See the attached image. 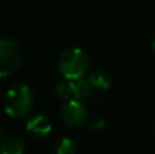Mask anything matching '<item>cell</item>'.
Here are the masks:
<instances>
[{
    "label": "cell",
    "mask_w": 155,
    "mask_h": 154,
    "mask_svg": "<svg viewBox=\"0 0 155 154\" xmlns=\"http://www.w3.org/2000/svg\"><path fill=\"white\" fill-rule=\"evenodd\" d=\"M54 92L63 100H75V81L72 79H63L54 87Z\"/></svg>",
    "instance_id": "8"
},
{
    "label": "cell",
    "mask_w": 155,
    "mask_h": 154,
    "mask_svg": "<svg viewBox=\"0 0 155 154\" xmlns=\"http://www.w3.org/2000/svg\"><path fill=\"white\" fill-rule=\"evenodd\" d=\"M93 90L94 87L91 86V83L88 82V79L80 78L75 81V100L79 101H87L91 98L93 95Z\"/></svg>",
    "instance_id": "9"
},
{
    "label": "cell",
    "mask_w": 155,
    "mask_h": 154,
    "mask_svg": "<svg viewBox=\"0 0 155 154\" xmlns=\"http://www.w3.org/2000/svg\"><path fill=\"white\" fill-rule=\"evenodd\" d=\"M22 63V49L18 42L4 38L0 42V76L12 75Z\"/></svg>",
    "instance_id": "3"
},
{
    "label": "cell",
    "mask_w": 155,
    "mask_h": 154,
    "mask_svg": "<svg viewBox=\"0 0 155 154\" xmlns=\"http://www.w3.org/2000/svg\"><path fill=\"white\" fill-rule=\"evenodd\" d=\"M63 122L70 127H79L83 126L87 120V111L83 104V101L79 100H67L61 106L60 111Z\"/></svg>",
    "instance_id": "4"
},
{
    "label": "cell",
    "mask_w": 155,
    "mask_h": 154,
    "mask_svg": "<svg viewBox=\"0 0 155 154\" xmlns=\"http://www.w3.org/2000/svg\"><path fill=\"white\" fill-rule=\"evenodd\" d=\"M59 71L65 79H80L86 75L88 68V57L80 48H70L59 57Z\"/></svg>",
    "instance_id": "2"
},
{
    "label": "cell",
    "mask_w": 155,
    "mask_h": 154,
    "mask_svg": "<svg viewBox=\"0 0 155 154\" xmlns=\"http://www.w3.org/2000/svg\"><path fill=\"white\" fill-rule=\"evenodd\" d=\"M34 105V94L27 85L11 87L4 97V111L12 119H21L30 113Z\"/></svg>",
    "instance_id": "1"
},
{
    "label": "cell",
    "mask_w": 155,
    "mask_h": 154,
    "mask_svg": "<svg viewBox=\"0 0 155 154\" xmlns=\"http://www.w3.org/2000/svg\"><path fill=\"white\" fill-rule=\"evenodd\" d=\"M2 154H23L25 142L18 136H2Z\"/></svg>",
    "instance_id": "7"
},
{
    "label": "cell",
    "mask_w": 155,
    "mask_h": 154,
    "mask_svg": "<svg viewBox=\"0 0 155 154\" xmlns=\"http://www.w3.org/2000/svg\"><path fill=\"white\" fill-rule=\"evenodd\" d=\"M105 127H106V123L104 119H95L91 122V128L95 131H102Z\"/></svg>",
    "instance_id": "11"
},
{
    "label": "cell",
    "mask_w": 155,
    "mask_h": 154,
    "mask_svg": "<svg viewBox=\"0 0 155 154\" xmlns=\"http://www.w3.org/2000/svg\"><path fill=\"white\" fill-rule=\"evenodd\" d=\"M153 49H154V52H155V40H154V42H153Z\"/></svg>",
    "instance_id": "12"
},
{
    "label": "cell",
    "mask_w": 155,
    "mask_h": 154,
    "mask_svg": "<svg viewBox=\"0 0 155 154\" xmlns=\"http://www.w3.org/2000/svg\"><path fill=\"white\" fill-rule=\"evenodd\" d=\"M76 143L71 138H63L56 143L53 154H76Z\"/></svg>",
    "instance_id": "10"
},
{
    "label": "cell",
    "mask_w": 155,
    "mask_h": 154,
    "mask_svg": "<svg viewBox=\"0 0 155 154\" xmlns=\"http://www.w3.org/2000/svg\"><path fill=\"white\" fill-rule=\"evenodd\" d=\"M52 128H53V126H52L51 119L45 115H35L26 123L27 132L37 136V138H44V136L49 135Z\"/></svg>",
    "instance_id": "5"
},
{
    "label": "cell",
    "mask_w": 155,
    "mask_h": 154,
    "mask_svg": "<svg viewBox=\"0 0 155 154\" xmlns=\"http://www.w3.org/2000/svg\"><path fill=\"white\" fill-rule=\"evenodd\" d=\"M88 82L94 89L107 90L112 86V76L104 70H95L88 75Z\"/></svg>",
    "instance_id": "6"
}]
</instances>
